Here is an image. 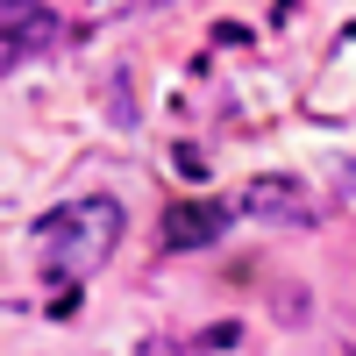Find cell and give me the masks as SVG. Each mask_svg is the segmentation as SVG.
Returning a JSON list of instances; mask_svg holds the SVG:
<instances>
[{"instance_id": "obj_3", "label": "cell", "mask_w": 356, "mask_h": 356, "mask_svg": "<svg viewBox=\"0 0 356 356\" xmlns=\"http://www.w3.org/2000/svg\"><path fill=\"white\" fill-rule=\"evenodd\" d=\"M50 36H57V15H50V8H36V0H8V43H0L8 65H22L36 43L50 50Z\"/></svg>"}, {"instance_id": "obj_2", "label": "cell", "mask_w": 356, "mask_h": 356, "mask_svg": "<svg viewBox=\"0 0 356 356\" xmlns=\"http://www.w3.org/2000/svg\"><path fill=\"white\" fill-rule=\"evenodd\" d=\"M228 228V207L214 200H171V214H164V250H200V243H214V235Z\"/></svg>"}, {"instance_id": "obj_4", "label": "cell", "mask_w": 356, "mask_h": 356, "mask_svg": "<svg viewBox=\"0 0 356 356\" xmlns=\"http://www.w3.org/2000/svg\"><path fill=\"white\" fill-rule=\"evenodd\" d=\"M143 356H193L186 342H143Z\"/></svg>"}, {"instance_id": "obj_1", "label": "cell", "mask_w": 356, "mask_h": 356, "mask_svg": "<svg viewBox=\"0 0 356 356\" xmlns=\"http://www.w3.org/2000/svg\"><path fill=\"white\" fill-rule=\"evenodd\" d=\"M122 228H129V214H122V200H107V193H79V200L50 207L36 221V264H43V285H57V314L72 307V285L114 257Z\"/></svg>"}]
</instances>
